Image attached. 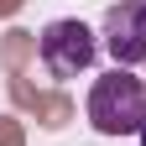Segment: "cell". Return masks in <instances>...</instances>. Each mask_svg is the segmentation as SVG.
I'll use <instances>...</instances> for the list:
<instances>
[{"label":"cell","instance_id":"1","mask_svg":"<svg viewBox=\"0 0 146 146\" xmlns=\"http://www.w3.org/2000/svg\"><path fill=\"white\" fill-rule=\"evenodd\" d=\"M89 125L99 136H141L146 131V84L131 68H110L89 89Z\"/></svg>","mask_w":146,"mask_h":146},{"label":"cell","instance_id":"2","mask_svg":"<svg viewBox=\"0 0 146 146\" xmlns=\"http://www.w3.org/2000/svg\"><path fill=\"white\" fill-rule=\"evenodd\" d=\"M99 52V31H89L78 16H63V21H47L42 36H36V58L52 78H78V73L94 68Z\"/></svg>","mask_w":146,"mask_h":146},{"label":"cell","instance_id":"3","mask_svg":"<svg viewBox=\"0 0 146 146\" xmlns=\"http://www.w3.org/2000/svg\"><path fill=\"white\" fill-rule=\"evenodd\" d=\"M99 42L115 58V68H141L146 63V0H120L104 11Z\"/></svg>","mask_w":146,"mask_h":146},{"label":"cell","instance_id":"4","mask_svg":"<svg viewBox=\"0 0 146 146\" xmlns=\"http://www.w3.org/2000/svg\"><path fill=\"white\" fill-rule=\"evenodd\" d=\"M141 146H146V131H141Z\"/></svg>","mask_w":146,"mask_h":146}]
</instances>
